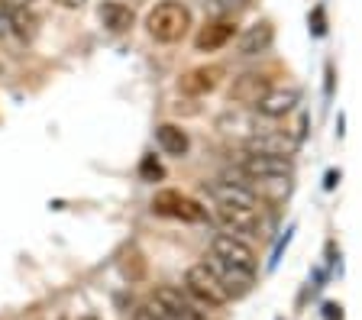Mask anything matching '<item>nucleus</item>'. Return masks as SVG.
<instances>
[{"label": "nucleus", "mask_w": 362, "mask_h": 320, "mask_svg": "<svg viewBox=\"0 0 362 320\" xmlns=\"http://www.w3.org/2000/svg\"><path fill=\"white\" fill-rule=\"evenodd\" d=\"M339 184V168H330L327 172V178H324V191H333Z\"/></svg>", "instance_id": "5701e85b"}, {"label": "nucleus", "mask_w": 362, "mask_h": 320, "mask_svg": "<svg viewBox=\"0 0 362 320\" xmlns=\"http://www.w3.org/2000/svg\"><path fill=\"white\" fill-rule=\"evenodd\" d=\"M156 146L168 159H185L191 153V136L181 123H158L156 126Z\"/></svg>", "instance_id": "ddd939ff"}, {"label": "nucleus", "mask_w": 362, "mask_h": 320, "mask_svg": "<svg viewBox=\"0 0 362 320\" xmlns=\"http://www.w3.org/2000/svg\"><path fill=\"white\" fill-rule=\"evenodd\" d=\"M139 178H143V182H162V178H165V168L158 165L156 155H143V162H139Z\"/></svg>", "instance_id": "6ab92c4d"}, {"label": "nucleus", "mask_w": 362, "mask_h": 320, "mask_svg": "<svg viewBox=\"0 0 362 320\" xmlns=\"http://www.w3.org/2000/svg\"><path fill=\"white\" fill-rule=\"evenodd\" d=\"M211 16H240L243 10L252 7V0H211Z\"/></svg>", "instance_id": "dca6fc26"}, {"label": "nucleus", "mask_w": 362, "mask_h": 320, "mask_svg": "<svg viewBox=\"0 0 362 320\" xmlns=\"http://www.w3.org/2000/svg\"><path fill=\"white\" fill-rule=\"evenodd\" d=\"M327 7L324 4H314L310 7V13H308V30H310V36L314 39H324L327 36Z\"/></svg>", "instance_id": "f3484780"}, {"label": "nucleus", "mask_w": 362, "mask_h": 320, "mask_svg": "<svg viewBox=\"0 0 362 320\" xmlns=\"http://www.w3.org/2000/svg\"><path fill=\"white\" fill-rule=\"evenodd\" d=\"M291 239H294V223H291V227H288L285 233H281V237H279V243L272 246L269 266H265V268H269V272H275V268L281 266V256H285V249H288V246H291Z\"/></svg>", "instance_id": "a211bd4d"}, {"label": "nucleus", "mask_w": 362, "mask_h": 320, "mask_svg": "<svg viewBox=\"0 0 362 320\" xmlns=\"http://www.w3.org/2000/svg\"><path fill=\"white\" fill-rule=\"evenodd\" d=\"M65 7H84V0H62Z\"/></svg>", "instance_id": "b1692460"}, {"label": "nucleus", "mask_w": 362, "mask_h": 320, "mask_svg": "<svg viewBox=\"0 0 362 320\" xmlns=\"http://www.w3.org/2000/svg\"><path fill=\"white\" fill-rule=\"evenodd\" d=\"M152 211L158 217H172V220H181V223H204L207 220V207H201L194 198L181 194V191H158L152 198Z\"/></svg>", "instance_id": "423d86ee"}, {"label": "nucleus", "mask_w": 362, "mask_h": 320, "mask_svg": "<svg viewBox=\"0 0 362 320\" xmlns=\"http://www.w3.org/2000/svg\"><path fill=\"white\" fill-rule=\"evenodd\" d=\"M191 7L185 0H158L156 7L146 13V32L156 39L158 46H175L191 32Z\"/></svg>", "instance_id": "f257e3e1"}, {"label": "nucleus", "mask_w": 362, "mask_h": 320, "mask_svg": "<svg viewBox=\"0 0 362 320\" xmlns=\"http://www.w3.org/2000/svg\"><path fill=\"white\" fill-rule=\"evenodd\" d=\"M207 252H214V256H220V259H226V262H236V266H246V268H256L259 272V256H256V249H252V243L236 237V233L217 230L211 237V249Z\"/></svg>", "instance_id": "9d476101"}, {"label": "nucleus", "mask_w": 362, "mask_h": 320, "mask_svg": "<svg viewBox=\"0 0 362 320\" xmlns=\"http://www.w3.org/2000/svg\"><path fill=\"white\" fill-rule=\"evenodd\" d=\"M100 16V26H104L107 32H113V36H123V32L133 30L136 23V13L129 4H123V0H104L98 10Z\"/></svg>", "instance_id": "4468645a"}, {"label": "nucleus", "mask_w": 362, "mask_h": 320, "mask_svg": "<svg viewBox=\"0 0 362 320\" xmlns=\"http://www.w3.org/2000/svg\"><path fill=\"white\" fill-rule=\"evenodd\" d=\"M324 94H327V100L333 97V84H337V71H333V65H327V71H324Z\"/></svg>", "instance_id": "412c9836"}, {"label": "nucleus", "mask_w": 362, "mask_h": 320, "mask_svg": "<svg viewBox=\"0 0 362 320\" xmlns=\"http://www.w3.org/2000/svg\"><path fill=\"white\" fill-rule=\"evenodd\" d=\"M308 126H310V117L304 114V110H298V126L291 130V136L298 139V143H304V139H308Z\"/></svg>", "instance_id": "aec40b11"}, {"label": "nucleus", "mask_w": 362, "mask_h": 320, "mask_svg": "<svg viewBox=\"0 0 362 320\" xmlns=\"http://www.w3.org/2000/svg\"><path fill=\"white\" fill-rule=\"evenodd\" d=\"M204 262H207V268H211L220 282L226 285V291L233 295V301H236V297H243V295H249V291H252V285H256V268L226 262V259H220V256H214V252H207V256H204Z\"/></svg>", "instance_id": "1a4fd4ad"}, {"label": "nucleus", "mask_w": 362, "mask_h": 320, "mask_svg": "<svg viewBox=\"0 0 362 320\" xmlns=\"http://www.w3.org/2000/svg\"><path fill=\"white\" fill-rule=\"evenodd\" d=\"M324 320H343V307L333 304V301H327L324 304Z\"/></svg>", "instance_id": "4be33fe9"}, {"label": "nucleus", "mask_w": 362, "mask_h": 320, "mask_svg": "<svg viewBox=\"0 0 362 320\" xmlns=\"http://www.w3.org/2000/svg\"><path fill=\"white\" fill-rule=\"evenodd\" d=\"M233 46H236L240 59H259V55L272 52V46H275V26H272V20L249 23L246 30H240V36L233 39Z\"/></svg>", "instance_id": "9b49d317"}, {"label": "nucleus", "mask_w": 362, "mask_h": 320, "mask_svg": "<svg viewBox=\"0 0 362 320\" xmlns=\"http://www.w3.org/2000/svg\"><path fill=\"white\" fill-rule=\"evenodd\" d=\"M269 123L275 120H262V117L252 110V107H226L223 114L217 117V130L223 133L226 139H233V143H249L252 136H259V133L269 126Z\"/></svg>", "instance_id": "20e7f679"}, {"label": "nucleus", "mask_w": 362, "mask_h": 320, "mask_svg": "<svg viewBox=\"0 0 362 320\" xmlns=\"http://www.w3.org/2000/svg\"><path fill=\"white\" fill-rule=\"evenodd\" d=\"M81 320H100V317H81Z\"/></svg>", "instance_id": "393cba45"}, {"label": "nucleus", "mask_w": 362, "mask_h": 320, "mask_svg": "<svg viewBox=\"0 0 362 320\" xmlns=\"http://www.w3.org/2000/svg\"><path fill=\"white\" fill-rule=\"evenodd\" d=\"M272 84L275 81H272L269 71L249 69V71H243V75H236L233 81H230L226 97H230V104H236V107H256L259 100L272 91Z\"/></svg>", "instance_id": "6e6552de"}, {"label": "nucleus", "mask_w": 362, "mask_h": 320, "mask_svg": "<svg viewBox=\"0 0 362 320\" xmlns=\"http://www.w3.org/2000/svg\"><path fill=\"white\" fill-rule=\"evenodd\" d=\"M0 75H4V69H0Z\"/></svg>", "instance_id": "a878e982"}, {"label": "nucleus", "mask_w": 362, "mask_h": 320, "mask_svg": "<svg viewBox=\"0 0 362 320\" xmlns=\"http://www.w3.org/2000/svg\"><path fill=\"white\" fill-rule=\"evenodd\" d=\"M214 220L220 223V230L236 233L243 239H256L265 230V207H230V204H214Z\"/></svg>", "instance_id": "7ed1b4c3"}, {"label": "nucleus", "mask_w": 362, "mask_h": 320, "mask_svg": "<svg viewBox=\"0 0 362 320\" xmlns=\"http://www.w3.org/2000/svg\"><path fill=\"white\" fill-rule=\"evenodd\" d=\"M185 291L194 297L197 304L204 307H226L233 301V295L226 291V285L220 282L217 275L207 268V262H194V266L185 272Z\"/></svg>", "instance_id": "f03ea898"}, {"label": "nucleus", "mask_w": 362, "mask_h": 320, "mask_svg": "<svg viewBox=\"0 0 362 320\" xmlns=\"http://www.w3.org/2000/svg\"><path fill=\"white\" fill-rule=\"evenodd\" d=\"M7 16H10V30H13V36L33 39V32H36V16H33L30 10L16 7V10H7Z\"/></svg>", "instance_id": "2eb2a0df"}, {"label": "nucleus", "mask_w": 362, "mask_h": 320, "mask_svg": "<svg viewBox=\"0 0 362 320\" xmlns=\"http://www.w3.org/2000/svg\"><path fill=\"white\" fill-rule=\"evenodd\" d=\"M236 36H240V23H236V16H211V20L197 30L194 52H201V55L223 52Z\"/></svg>", "instance_id": "0eeeda50"}, {"label": "nucleus", "mask_w": 362, "mask_h": 320, "mask_svg": "<svg viewBox=\"0 0 362 320\" xmlns=\"http://www.w3.org/2000/svg\"><path fill=\"white\" fill-rule=\"evenodd\" d=\"M301 100H304V91L298 84H272V91L252 110L262 120H288V117H294L301 110Z\"/></svg>", "instance_id": "39448f33"}, {"label": "nucleus", "mask_w": 362, "mask_h": 320, "mask_svg": "<svg viewBox=\"0 0 362 320\" xmlns=\"http://www.w3.org/2000/svg\"><path fill=\"white\" fill-rule=\"evenodd\" d=\"M220 75H223V69H217V65H201V69L185 71V75L178 78V94L194 97V100L197 97H207L211 91H217Z\"/></svg>", "instance_id": "f8f14e48"}]
</instances>
